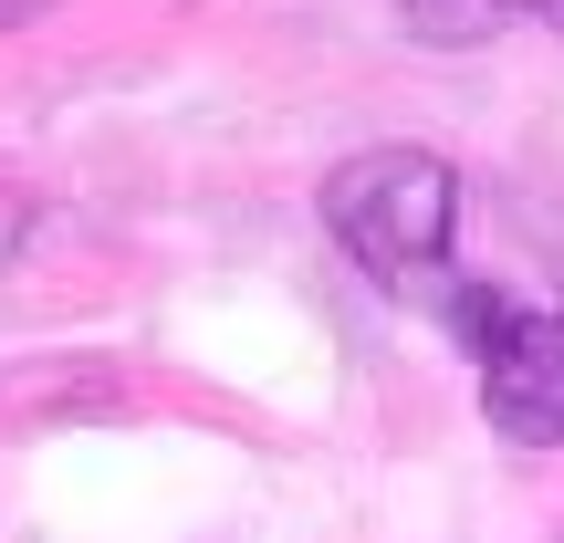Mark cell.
Wrapping results in <instances>:
<instances>
[{
	"label": "cell",
	"instance_id": "5",
	"mask_svg": "<svg viewBox=\"0 0 564 543\" xmlns=\"http://www.w3.org/2000/svg\"><path fill=\"white\" fill-rule=\"evenodd\" d=\"M53 11V0H0V32H11V21H42Z\"/></svg>",
	"mask_w": 564,
	"mask_h": 543
},
{
	"label": "cell",
	"instance_id": "4",
	"mask_svg": "<svg viewBox=\"0 0 564 543\" xmlns=\"http://www.w3.org/2000/svg\"><path fill=\"white\" fill-rule=\"evenodd\" d=\"M21 230H32V199H21V188L0 178V262H11V251H21Z\"/></svg>",
	"mask_w": 564,
	"mask_h": 543
},
{
	"label": "cell",
	"instance_id": "6",
	"mask_svg": "<svg viewBox=\"0 0 564 543\" xmlns=\"http://www.w3.org/2000/svg\"><path fill=\"white\" fill-rule=\"evenodd\" d=\"M523 21H544V32H564V0H523Z\"/></svg>",
	"mask_w": 564,
	"mask_h": 543
},
{
	"label": "cell",
	"instance_id": "3",
	"mask_svg": "<svg viewBox=\"0 0 564 543\" xmlns=\"http://www.w3.org/2000/svg\"><path fill=\"white\" fill-rule=\"evenodd\" d=\"M398 21H408V42H440V53H470V42L512 32V21H523V0H398Z\"/></svg>",
	"mask_w": 564,
	"mask_h": 543
},
{
	"label": "cell",
	"instance_id": "1",
	"mask_svg": "<svg viewBox=\"0 0 564 543\" xmlns=\"http://www.w3.org/2000/svg\"><path fill=\"white\" fill-rule=\"evenodd\" d=\"M324 230L345 241V262L377 272L387 293H419L449 262V230H460V178L429 146H366L324 178Z\"/></svg>",
	"mask_w": 564,
	"mask_h": 543
},
{
	"label": "cell",
	"instance_id": "2",
	"mask_svg": "<svg viewBox=\"0 0 564 543\" xmlns=\"http://www.w3.org/2000/svg\"><path fill=\"white\" fill-rule=\"evenodd\" d=\"M481 408H491L502 439L564 449V314H523V324L481 356Z\"/></svg>",
	"mask_w": 564,
	"mask_h": 543
}]
</instances>
